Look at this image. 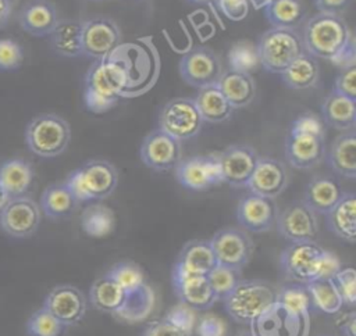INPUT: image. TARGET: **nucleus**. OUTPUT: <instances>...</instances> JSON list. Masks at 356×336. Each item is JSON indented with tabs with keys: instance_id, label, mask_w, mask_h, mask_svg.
<instances>
[{
	"instance_id": "1",
	"label": "nucleus",
	"mask_w": 356,
	"mask_h": 336,
	"mask_svg": "<svg viewBox=\"0 0 356 336\" xmlns=\"http://www.w3.org/2000/svg\"><path fill=\"white\" fill-rule=\"evenodd\" d=\"M131 81V64L125 57L110 56L96 60L86 72L83 101L95 114H103L125 94Z\"/></svg>"
},
{
	"instance_id": "2",
	"label": "nucleus",
	"mask_w": 356,
	"mask_h": 336,
	"mask_svg": "<svg viewBox=\"0 0 356 336\" xmlns=\"http://www.w3.org/2000/svg\"><path fill=\"white\" fill-rule=\"evenodd\" d=\"M353 39L348 24L338 14L317 12L303 28L305 51L316 58L334 61Z\"/></svg>"
},
{
	"instance_id": "3",
	"label": "nucleus",
	"mask_w": 356,
	"mask_h": 336,
	"mask_svg": "<svg viewBox=\"0 0 356 336\" xmlns=\"http://www.w3.org/2000/svg\"><path fill=\"white\" fill-rule=\"evenodd\" d=\"M222 301L234 321L252 325L275 304L277 287L263 279H241Z\"/></svg>"
},
{
	"instance_id": "4",
	"label": "nucleus",
	"mask_w": 356,
	"mask_h": 336,
	"mask_svg": "<svg viewBox=\"0 0 356 336\" xmlns=\"http://www.w3.org/2000/svg\"><path fill=\"white\" fill-rule=\"evenodd\" d=\"M78 203L108 197L117 187L118 172L106 160H90L72 171L64 180Z\"/></svg>"
},
{
	"instance_id": "5",
	"label": "nucleus",
	"mask_w": 356,
	"mask_h": 336,
	"mask_svg": "<svg viewBox=\"0 0 356 336\" xmlns=\"http://www.w3.org/2000/svg\"><path fill=\"white\" fill-rule=\"evenodd\" d=\"M256 50L260 65L266 71L278 75L305 53L302 36L295 28L277 26H271L259 37Z\"/></svg>"
},
{
	"instance_id": "6",
	"label": "nucleus",
	"mask_w": 356,
	"mask_h": 336,
	"mask_svg": "<svg viewBox=\"0 0 356 336\" xmlns=\"http://www.w3.org/2000/svg\"><path fill=\"white\" fill-rule=\"evenodd\" d=\"M70 140V124L57 114H39L25 128V143L28 149L43 158H53L63 154Z\"/></svg>"
},
{
	"instance_id": "7",
	"label": "nucleus",
	"mask_w": 356,
	"mask_h": 336,
	"mask_svg": "<svg viewBox=\"0 0 356 336\" xmlns=\"http://www.w3.org/2000/svg\"><path fill=\"white\" fill-rule=\"evenodd\" d=\"M323 250L314 240L291 242L280 254V268L289 282L307 285L317 279Z\"/></svg>"
},
{
	"instance_id": "8",
	"label": "nucleus",
	"mask_w": 356,
	"mask_h": 336,
	"mask_svg": "<svg viewBox=\"0 0 356 336\" xmlns=\"http://www.w3.org/2000/svg\"><path fill=\"white\" fill-rule=\"evenodd\" d=\"M122 35L117 22L108 17H92L82 21V56L100 60L118 50Z\"/></svg>"
},
{
	"instance_id": "9",
	"label": "nucleus",
	"mask_w": 356,
	"mask_h": 336,
	"mask_svg": "<svg viewBox=\"0 0 356 336\" xmlns=\"http://www.w3.org/2000/svg\"><path fill=\"white\" fill-rule=\"evenodd\" d=\"M202 125L203 119L195 100L189 97L170 100L159 117V128L179 142L195 137L200 132Z\"/></svg>"
},
{
	"instance_id": "10",
	"label": "nucleus",
	"mask_w": 356,
	"mask_h": 336,
	"mask_svg": "<svg viewBox=\"0 0 356 336\" xmlns=\"http://www.w3.org/2000/svg\"><path fill=\"white\" fill-rule=\"evenodd\" d=\"M217 264L241 271L250 261L254 250L252 237L245 229L222 228L209 240Z\"/></svg>"
},
{
	"instance_id": "11",
	"label": "nucleus",
	"mask_w": 356,
	"mask_h": 336,
	"mask_svg": "<svg viewBox=\"0 0 356 336\" xmlns=\"http://www.w3.org/2000/svg\"><path fill=\"white\" fill-rule=\"evenodd\" d=\"M178 67L182 79L197 89L217 83L222 72L220 56L207 46H195L188 50L181 57Z\"/></svg>"
},
{
	"instance_id": "12",
	"label": "nucleus",
	"mask_w": 356,
	"mask_h": 336,
	"mask_svg": "<svg viewBox=\"0 0 356 336\" xmlns=\"http://www.w3.org/2000/svg\"><path fill=\"white\" fill-rule=\"evenodd\" d=\"M40 208L28 196L11 197L0 211V229L11 237L32 236L40 224Z\"/></svg>"
},
{
	"instance_id": "13",
	"label": "nucleus",
	"mask_w": 356,
	"mask_h": 336,
	"mask_svg": "<svg viewBox=\"0 0 356 336\" xmlns=\"http://www.w3.org/2000/svg\"><path fill=\"white\" fill-rule=\"evenodd\" d=\"M175 169L177 180L191 190H207L222 182L218 153L181 160Z\"/></svg>"
},
{
	"instance_id": "14",
	"label": "nucleus",
	"mask_w": 356,
	"mask_h": 336,
	"mask_svg": "<svg viewBox=\"0 0 356 336\" xmlns=\"http://www.w3.org/2000/svg\"><path fill=\"white\" fill-rule=\"evenodd\" d=\"M275 226L289 242L314 240L318 232L317 215L303 200H295L278 211Z\"/></svg>"
},
{
	"instance_id": "15",
	"label": "nucleus",
	"mask_w": 356,
	"mask_h": 336,
	"mask_svg": "<svg viewBox=\"0 0 356 336\" xmlns=\"http://www.w3.org/2000/svg\"><path fill=\"white\" fill-rule=\"evenodd\" d=\"M256 336H309L310 317L298 315L275 304L250 325Z\"/></svg>"
},
{
	"instance_id": "16",
	"label": "nucleus",
	"mask_w": 356,
	"mask_h": 336,
	"mask_svg": "<svg viewBox=\"0 0 356 336\" xmlns=\"http://www.w3.org/2000/svg\"><path fill=\"white\" fill-rule=\"evenodd\" d=\"M142 162L154 171L174 169L181 158V142L160 128L149 132L140 144Z\"/></svg>"
},
{
	"instance_id": "17",
	"label": "nucleus",
	"mask_w": 356,
	"mask_h": 336,
	"mask_svg": "<svg viewBox=\"0 0 356 336\" xmlns=\"http://www.w3.org/2000/svg\"><path fill=\"white\" fill-rule=\"evenodd\" d=\"M42 307L67 328L83 319L88 301L78 287L72 285H58L47 293Z\"/></svg>"
},
{
	"instance_id": "18",
	"label": "nucleus",
	"mask_w": 356,
	"mask_h": 336,
	"mask_svg": "<svg viewBox=\"0 0 356 336\" xmlns=\"http://www.w3.org/2000/svg\"><path fill=\"white\" fill-rule=\"evenodd\" d=\"M222 182L232 187H246L259 154L249 144H231L218 153Z\"/></svg>"
},
{
	"instance_id": "19",
	"label": "nucleus",
	"mask_w": 356,
	"mask_h": 336,
	"mask_svg": "<svg viewBox=\"0 0 356 336\" xmlns=\"http://www.w3.org/2000/svg\"><path fill=\"white\" fill-rule=\"evenodd\" d=\"M278 208L274 199L249 193L242 197L236 207L238 224L245 230L261 233L275 226Z\"/></svg>"
},
{
	"instance_id": "20",
	"label": "nucleus",
	"mask_w": 356,
	"mask_h": 336,
	"mask_svg": "<svg viewBox=\"0 0 356 336\" xmlns=\"http://www.w3.org/2000/svg\"><path fill=\"white\" fill-rule=\"evenodd\" d=\"M289 175L285 164L273 157H259L246 185L250 193L275 199L288 186Z\"/></svg>"
},
{
	"instance_id": "21",
	"label": "nucleus",
	"mask_w": 356,
	"mask_h": 336,
	"mask_svg": "<svg viewBox=\"0 0 356 336\" xmlns=\"http://www.w3.org/2000/svg\"><path fill=\"white\" fill-rule=\"evenodd\" d=\"M325 137L288 131L285 137V158L291 167L298 169H312L318 165L325 156Z\"/></svg>"
},
{
	"instance_id": "22",
	"label": "nucleus",
	"mask_w": 356,
	"mask_h": 336,
	"mask_svg": "<svg viewBox=\"0 0 356 336\" xmlns=\"http://www.w3.org/2000/svg\"><path fill=\"white\" fill-rule=\"evenodd\" d=\"M171 280L179 303H184L193 310H209L217 301L207 275L185 274L172 268Z\"/></svg>"
},
{
	"instance_id": "23",
	"label": "nucleus",
	"mask_w": 356,
	"mask_h": 336,
	"mask_svg": "<svg viewBox=\"0 0 356 336\" xmlns=\"http://www.w3.org/2000/svg\"><path fill=\"white\" fill-rule=\"evenodd\" d=\"M19 26L36 37L49 36L60 22L56 6L49 0H31L18 14Z\"/></svg>"
},
{
	"instance_id": "24",
	"label": "nucleus",
	"mask_w": 356,
	"mask_h": 336,
	"mask_svg": "<svg viewBox=\"0 0 356 336\" xmlns=\"http://www.w3.org/2000/svg\"><path fill=\"white\" fill-rule=\"evenodd\" d=\"M345 194L341 183L331 175L313 176L305 189L303 201L316 212L327 214Z\"/></svg>"
},
{
	"instance_id": "25",
	"label": "nucleus",
	"mask_w": 356,
	"mask_h": 336,
	"mask_svg": "<svg viewBox=\"0 0 356 336\" xmlns=\"http://www.w3.org/2000/svg\"><path fill=\"white\" fill-rule=\"evenodd\" d=\"M328 167L346 179L356 178V133L355 129L338 135L325 151Z\"/></svg>"
},
{
	"instance_id": "26",
	"label": "nucleus",
	"mask_w": 356,
	"mask_h": 336,
	"mask_svg": "<svg viewBox=\"0 0 356 336\" xmlns=\"http://www.w3.org/2000/svg\"><path fill=\"white\" fill-rule=\"evenodd\" d=\"M216 265L217 260L210 242L196 239L182 247L172 268L185 274L207 275Z\"/></svg>"
},
{
	"instance_id": "27",
	"label": "nucleus",
	"mask_w": 356,
	"mask_h": 336,
	"mask_svg": "<svg viewBox=\"0 0 356 336\" xmlns=\"http://www.w3.org/2000/svg\"><path fill=\"white\" fill-rule=\"evenodd\" d=\"M217 85L234 110L248 107L257 93L256 82L250 74L229 68L221 72Z\"/></svg>"
},
{
	"instance_id": "28",
	"label": "nucleus",
	"mask_w": 356,
	"mask_h": 336,
	"mask_svg": "<svg viewBox=\"0 0 356 336\" xmlns=\"http://www.w3.org/2000/svg\"><path fill=\"white\" fill-rule=\"evenodd\" d=\"M328 229L339 239L353 243L356 239V197L345 192L341 200L325 214Z\"/></svg>"
},
{
	"instance_id": "29",
	"label": "nucleus",
	"mask_w": 356,
	"mask_h": 336,
	"mask_svg": "<svg viewBox=\"0 0 356 336\" xmlns=\"http://www.w3.org/2000/svg\"><path fill=\"white\" fill-rule=\"evenodd\" d=\"M321 119L338 131H352L356 126V100L331 92L321 104Z\"/></svg>"
},
{
	"instance_id": "30",
	"label": "nucleus",
	"mask_w": 356,
	"mask_h": 336,
	"mask_svg": "<svg viewBox=\"0 0 356 336\" xmlns=\"http://www.w3.org/2000/svg\"><path fill=\"white\" fill-rule=\"evenodd\" d=\"M193 100L203 122L220 124L227 121L234 112L232 106L228 103L217 83L199 87Z\"/></svg>"
},
{
	"instance_id": "31",
	"label": "nucleus",
	"mask_w": 356,
	"mask_h": 336,
	"mask_svg": "<svg viewBox=\"0 0 356 336\" xmlns=\"http://www.w3.org/2000/svg\"><path fill=\"white\" fill-rule=\"evenodd\" d=\"M281 81L284 85L293 90H306L318 82L320 65L316 57L309 53H302L296 57L281 74Z\"/></svg>"
},
{
	"instance_id": "32",
	"label": "nucleus",
	"mask_w": 356,
	"mask_h": 336,
	"mask_svg": "<svg viewBox=\"0 0 356 336\" xmlns=\"http://www.w3.org/2000/svg\"><path fill=\"white\" fill-rule=\"evenodd\" d=\"M127 299V292L107 274L97 278L89 292L90 304L102 311L117 315Z\"/></svg>"
},
{
	"instance_id": "33",
	"label": "nucleus",
	"mask_w": 356,
	"mask_h": 336,
	"mask_svg": "<svg viewBox=\"0 0 356 336\" xmlns=\"http://www.w3.org/2000/svg\"><path fill=\"white\" fill-rule=\"evenodd\" d=\"M33 180L32 165L22 158H11L0 164V182L11 197L24 196Z\"/></svg>"
},
{
	"instance_id": "34",
	"label": "nucleus",
	"mask_w": 356,
	"mask_h": 336,
	"mask_svg": "<svg viewBox=\"0 0 356 336\" xmlns=\"http://www.w3.org/2000/svg\"><path fill=\"white\" fill-rule=\"evenodd\" d=\"M79 203L64 182L47 186L40 196L39 208L47 218L60 219L68 217Z\"/></svg>"
},
{
	"instance_id": "35",
	"label": "nucleus",
	"mask_w": 356,
	"mask_h": 336,
	"mask_svg": "<svg viewBox=\"0 0 356 336\" xmlns=\"http://www.w3.org/2000/svg\"><path fill=\"white\" fill-rule=\"evenodd\" d=\"M81 25L82 21L60 19L57 26L49 35L50 44L57 54L68 58L82 56Z\"/></svg>"
},
{
	"instance_id": "36",
	"label": "nucleus",
	"mask_w": 356,
	"mask_h": 336,
	"mask_svg": "<svg viewBox=\"0 0 356 336\" xmlns=\"http://www.w3.org/2000/svg\"><path fill=\"white\" fill-rule=\"evenodd\" d=\"M81 228L90 237H106L115 228L114 211L100 203L89 204L81 214Z\"/></svg>"
},
{
	"instance_id": "37",
	"label": "nucleus",
	"mask_w": 356,
	"mask_h": 336,
	"mask_svg": "<svg viewBox=\"0 0 356 336\" xmlns=\"http://www.w3.org/2000/svg\"><path fill=\"white\" fill-rule=\"evenodd\" d=\"M153 307L154 293L147 283H143L138 289L127 292L125 303L115 317L128 322H138L145 319L152 312Z\"/></svg>"
},
{
	"instance_id": "38",
	"label": "nucleus",
	"mask_w": 356,
	"mask_h": 336,
	"mask_svg": "<svg viewBox=\"0 0 356 336\" xmlns=\"http://www.w3.org/2000/svg\"><path fill=\"white\" fill-rule=\"evenodd\" d=\"M263 8L268 22L277 28H295L306 15L302 0H275Z\"/></svg>"
},
{
	"instance_id": "39",
	"label": "nucleus",
	"mask_w": 356,
	"mask_h": 336,
	"mask_svg": "<svg viewBox=\"0 0 356 336\" xmlns=\"http://www.w3.org/2000/svg\"><path fill=\"white\" fill-rule=\"evenodd\" d=\"M307 289L310 292L314 310L334 315L343 307L342 299L331 279L317 278L307 283Z\"/></svg>"
},
{
	"instance_id": "40",
	"label": "nucleus",
	"mask_w": 356,
	"mask_h": 336,
	"mask_svg": "<svg viewBox=\"0 0 356 336\" xmlns=\"http://www.w3.org/2000/svg\"><path fill=\"white\" fill-rule=\"evenodd\" d=\"M277 303L298 315L310 317L314 310L307 285L289 282L277 289Z\"/></svg>"
},
{
	"instance_id": "41",
	"label": "nucleus",
	"mask_w": 356,
	"mask_h": 336,
	"mask_svg": "<svg viewBox=\"0 0 356 336\" xmlns=\"http://www.w3.org/2000/svg\"><path fill=\"white\" fill-rule=\"evenodd\" d=\"M227 61L229 69L252 74L260 67L256 44L250 40L235 42L227 54Z\"/></svg>"
},
{
	"instance_id": "42",
	"label": "nucleus",
	"mask_w": 356,
	"mask_h": 336,
	"mask_svg": "<svg viewBox=\"0 0 356 336\" xmlns=\"http://www.w3.org/2000/svg\"><path fill=\"white\" fill-rule=\"evenodd\" d=\"M107 275L113 278L125 292H132L146 283L143 269L132 261H120L114 264Z\"/></svg>"
},
{
	"instance_id": "43",
	"label": "nucleus",
	"mask_w": 356,
	"mask_h": 336,
	"mask_svg": "<svg viewBox=\"0 0 356 336\" xmlns=\"http://www.w3.org/2000/svg\"><path fill=\"white\" fill-rule=\"evenodd\" d=\"M65 326L44 307L36 310L26 321L28 336H60Z\"/></svg>"
},
{
	"instance_id": "44",
	"label": "nucleus",
	"mask_w": 356,
	"mask_h": 336,
	"mask_svg": "<svg viewBox=\"0 0 356 336\" xmlns=\"http://www.w3.org/2000/svg\"><path fill=\"white\" fill-rule=\"evenodd\" d=\"M207 279L217 300H224L241 280V271L217 264L207 274Z\"/></svg>"
},
{
	"instance_id": "45",
	"label": "nucleus",
	"mask_w": 356,
	"mask_h": 336,
	"mask_svg": "<svg viewBox=\"0 0 356 336\" xmlns=\"http://www.w3.org/2000/svg\"><path fill=\"white\" fill-rule=\"evenodd\" d=\"M335 285L343 305L355 307L356 303V272L353 267L341 268L331 279Z\"/></svg>"
},
{
	"instance_id": "46",
	"label": "nucleus",
	"mask_w": 356,
	"mask_h": 336,
	"mask_svg": "<svg viewBox=\"0 0 356 336\" xmlns=\"http://www.w3.org/2000/svg\"><path fill=\"white\" fill-rule=\"evenodd\" d=\"M24 61V50L14 39H0V69L14 71Z\"/></svg>"
},
{
	"instance_id": "47",
	"label": "nucleus",
	"mask_w": 356,
	"mask_h": 336,
	"mask_svg": "<svg viewBox=\"0 0 356 336\" xmlns=\"http://www.w3.org/2000/svg\"><path fill=\"white\" fill-rule=\"evenodd\" d=\"M289 131L325 137L324 121L321 119L320 115H317L316 112H312V111H305L300 115H298L292 121V124L289 126Z\"/></svg>"
},
{
	"instance_id": "48",
	"label": "nucleus",
	"mask_w": 356,
	"mask_h": 336,
	"mask_svg": "<svg viewBox=\"0 0 356 336\" xmlns=\"http://www.w3.org/2000/svg\"><path fill=\"white\" fill-rule=\"evenodd\" d=\"M168 322H171L174 326L179 328L181 330L192 335L195 324H196V314L195 310L191 308L189 305L179 303L177 305H174L167 315L164 317Z\"/></svg>"
},
{
	"instance_id": "49",
	"label": "nucleus",
	"mask_w": 356,
	"mask_h": 336,
	"mask_svg": "<svg viewBox=\"0 0 356 336\" xmlns=\"http://www.w3.org/2000/svg\"><path fill=\"white\" fill-rule=\"evenodd\" d=\"M196 336H225L227 322L216 314H204L195 324Z\"/></svg>"
},
{
	"instance_id": "50",
	"label": "nucleus",
	"mask_w": 356,
	"mask_h": 336,
	"mask_svg": "<svg viewBox=\"0 0 356 336\" xmlns=\"http://www.w3.org/2000/svg\"><path fill=\"white\" fill-rule=\"evenodd\" d=\"M332 90L350 100H356V65L342 68Z\"/></svg>"
},
{
	"instance_id": "51",
	"label": "nucleus",
	"mask_w": 356,
	"mask_h": 336,
	"mask_svg": "<svg viewBox=\"0 0 356 336\" xmlns=\"http://www.w3.org/2000/svg\"><path fill=\"white\" fill-rule=\"evenodd\" d=\"M217 8L231 21H242L249 12V0H213Z\"/></svg>"
},
{
	"instance_id": "52",
	"label": "nucleus",
	"mask_w": 356,
	"mask_h": 336,
	"mask_svg": "<svg viewBox=\"0 0 356 336\" xmlns=\"http://www.w3.org/2000/svg\"><path fill=\"white\" fill-rule=\"evenodd\" d=\"M143 336H191V335L174 326L165 318H161L150 322L145 329Z\"/></svg>"
},
{
	"instance_id": "53",
	"label": "nucleus",
	"mask_w": 356,
	"mask_h": 336,
	"mask_svg": "<svg viewBox=\"0 0 356 336\" xmlns=\"http://www.w3.org/2000/svg\"><path fill=\"white\" fill-rule=\"evenodd\" d=\"M341 262L335 254H332L328 250H323L320 267H318V275L317 278L321 279H332L334 275L341 269Z\"/></svg>"
},
{
	"instance_id": "54",
	"label": "nucleus",
	"mask_w": 356,
	"mask_h": 336,
	"mask_svg": "<svg viewBox=\"0 0 356 336\" xmlns=\"http://www.w3.org/2000/svg\"><path fill=\"white\" fill-rule=\"evenodd\" d=\"M318 12L339 14L349 7L352 0H313Z\"/></svg>"
},
{
	"instance_id": "55",
	"label": "nucleus",
	"mask_w": 356,
	"mask_h": 336,
	"mask_svg": "<svg viewBox=\"0 0 356 336\" xmlns=\"http://www.w3.org/2000/svg\"><path fill=\"white\" fill-rule=\"evenodd\" d=\"M342 336H356V312L350 311L343 315L338 324Z\"/></svg>"
},
{
	"instance_id": "56",
	"label": "nucleus",
	"mask_w": 356,
	"mask_h": 336,
	"mask_svg": "<svg viewBox=\"0 0 356 336\" xmlns=\"http://www.w3.org/2000/svg\"><path fill=\"white\" fill-rule=\"evenodd\" d=\"M11 11H13V1L11 0H0V29L8 24Z\"/></svg>"
},
{
	"instance_id": "57",
	"label": "nucleus",
	"mask_w": 356,
	"mask_h": 336,
	"mask_svg": "<svg viewBox=\"0 0 356 336\" xmlns=\"http://www.w3.org/2000/svg\"><path fill=\"white\" fill-rule=\"evenodd\" d=\"M8 200H10V196H8V193L6 192V189L3 187V185L0 182V211H1V208L6 205V203Z\"/></svg>"
},
{
	"instance_id": "58",
	"label": "nucleus",
	"mask_w": 356,
	"mask_h": 336,
	"mask_svg": "<svg viewBox=\"0 0 356 336\" xmlns=\"http://www.w3.org/2000/svg\"><path fill=\"white\" fill-rule=\"evenodd\" d=\"M256 8H263V7H266L267 4H270V3H273V1H275V0H249Z\"/></svg>"
},
{
	"instance_id": "59",
	"label": "nucleus",
	"mask_w": 356,
	"mask_h": 336,
	"mask_svg": "<svg viewBox=\"0 0 356 336\" xmlns=\"http://www.w3.org/2000/svg\"><path fill=\"white\" fill-rule=\"evenodd\" d=\"M235 336H256L250 329L249 330H242V332H239V333H236Z\"/></svg>"
},
{
	"instance_id": "60",
	"label": "nucleus",
	"mask_w": 356,
	"mask_h": 336,
	"mask_svg": "<svg viewBox=\"0 0 356 336\" xmlns=\"http://www.w3.org/2000/svg\"><path fill=\"white\" fill-rule=\"evenodd\" d=\"M189 1L196 3V4H204V3H210V1H213V0H189Z\"/></svg>"
},
{
	"instance_id": "61",
	"label": "nucleus",
	"mask_w": 356,
	"mask_h": 336,
	"mask_svg": "<svg viewBox=\"0 0 356 336\" xmlns=\"http://www.w3.org/2000/svg\"><path fill=\"white\" fill-rule=\"evenodd\" d=\"M323 336H330V335H323Z\"/></svg>"
}]
</instances>
